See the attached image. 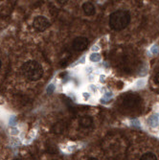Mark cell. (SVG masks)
<instances>
[{
    "mask_svg": "<svg viewBox=\"0 0 159 160\" xmlns=\"http://www.w3.org/2000/svg\"><path fill=\"white\" fill-rule=\"evenodd\" d=\"M140 102H141V100L137 95L129 94V95L125 96V98L123 100V106L128 109H133L140 105Z\"/></svg>",
    "mask_w": 159,
    "mask_h": 160,
    "instance_id": "obj_3",
    "label": "cell"
},
{
    "mask_svg": "<svg viewBox=\"0 0 159 160\" xmlns=\"http://www.w3.org/2000/svg\"><path fill=\"white\" fill-rule=\"evenodd\" d=\"M154 82L156 83H159V72H158V73H156V75L154 76Z\"/></svg>",
    "mask_w": 159,
    "mask_h": 160,
    "instance_id": "obj_11",
    "label": "cell"
},
{
    "mask_svg": "<svg viewBox=\"0 0 159 160\" xmlns=\"http://www.w3.org/2000/svg\"><path fill=\"white\" fill-rule=\"evenodd\" d=\"M82 10L84 12V13L86 14V16H93V14H95L96 12V9L94 7V5L90 2H86L82 5Z\"/></svg>",
    "mask_w": 159,
    "mask_h": 160,
    "instance_id": "obj_7",
    "label": "cell"
},
{
    "mask_svg": "<svg viewBox=\"0 0 159 160\" xmlns=\"http://www.w3.org/2000/svg\"><path fill=\"white\" fill-rule=\"evenodd\" d=\"M21 71L23 76L31 82H37L39 79H41L43 75V70L41 65L37 62L36 61H28L26 62L22 67Z\"/></svg>",
    "mask_w": 159,
    "mask_h": 160,
    "instance_id": "obj_2",
    "label": "cell"
},
{
    "mask_svg": "<svg viewBox=\"0 0 159 160\" xmlns=\"http://www.w3.org/2000/svg\"><path fill=\"white\" fill-rule=\"evenodd\" d=\"M33 25H34V27L37 29V31L43 32V31H45L46 29H48V28L50 27L51 24H50L49 20H48L46 18L38 16V17H37V18L34 19Z\"/></svg>",
    "mask_w": 159,
    "mask_h": 160,
    "instance_id": "obj_4",
    "label": "cell"
},
{
    "mask_svg": "<svg viewBox=\"0 0 159 160\" xmlns=\"http://www.w3.org/2000/svg\"><path fill=\"white\" fill-rule=\"evenodd\" d=\"M67 128V125L65 122L63 121H60V122H57L53 127H52V132L55 134H61L62 132H64Z\"/></svg>",
    "mask_w": 159,
    "mask_h": 160,
    "instance_id": "obj_6",
    "label": "cell"
},
{
    "mask_svg": "<svg viewBox=\"0 0 159 160\" xmlns=\"http://www.w3.org/2000/svg\"><path fill=\"white\" fill-rule=\"evenodd\" d=\"M129 21H131V16L128 12L124 10L114 12L109 17V26L115 31H121L125 29Z\"/></svg>",
    "mask_w": 159,
    "mask_h": 160,
    "instance_id": "obj_1",
    "label": "cell"
},
{
    "mask_svg": "<svg viewBox=\"0 0 159 160\" xmlns=\"http://www.w3.org/2000/svg\"><path fill=\"white\" fill-rule=\"evenodd\" d=\"M87 160H98L97 158H95V157H90V158H88Z\"/></svg>",
    "mask_w": 159,
    "mask_h": 160,
    "instance_id": "obj_12",
    "label": "cell"
},
{
    "mask_svg": "<svg viewBox=\"0 0 159 160\" xmlns=\"http://www.w3.org/2000/svg\"><path fill=\"white\" fill-rule=\"evenodd\" d=\"M90 59H91L92 62H94V61H99V60H100V55H99V54H92L91 57H90Z\"/></svg>",
    "mask_w": 159,
    "mask_h": 160,
    "instance_id": "obj_10",
    "label": "cell"
},
{
    "mask_svg": "<svg viewBox=\"0 0 159 160\" xmlns=\"http://www.w3.org/2000/svg\"><path fill=\"white\" fill-rule=\"evenodd\" d=\"M79 124L82 128H89L91 125H92V118L90 116H82V117L80 118V121H79Z\"/></svg>",
    "mask_w": 159,
    "mask_h": 160,
    "instance_id": "obj_8",
    "label": "cell"
},
{
    "mask_svg": "<svg viewBox=\"0 0 159 160\" xmlns=\"http://www.w3.org/2000/svg\"><path fill=\"white\" fill-rule=\"evenodd\" d=\"M88 39L86 38H83V37H79V38H76L74 40H73V49L77 52H82V51H84L86 48L88 46Z\"/></svg>",
    "mask_w": 159,
    "mask_h": 160,
    "instance_id": "obj_5",
    "label": "cell"
},
{
    "mask_svg": "<svg viewBox=\"0 0 159 160\" xmlns=\"http://www.w3.org/2000/svg\"><path fill=\"white\" fill-rule=\"evenodd\" d=\"M12 160H19V159H12Z\"/></svg>",
    "mask_w": 159,
    "mask_h": 160,
    "instance_id": "obj_14",
    "label": "cell"
},
{
    "mask_svg": "<svg viewBox=\"0 0 159 160\" xmlns=\"http://www.w3.org/2000/svg\"><path fill=\"white\" fill-rule=\"evenodd\" d=\"M0 68H1V61H0Z\"/></svg>",
    "mask_w": 159,
    "mask_h": 160,
    "instance_id": "obj_13",
    "label": "cell"
},
{
    "mask_svg": "<svg viewBox=\"0 0 159 160\" xmlns=\"http://www.w3.org/2000/svg\"><path fill=\"white\" fill-rule=\"evenodd\" d=\"M140 160H157V157L152 152H146L141 156Z\"/></svg>",
    "mask_w": 159,
    "mask_h": 160,
    "instance_id": "obj_9",
    "label": "cell"
}]
</instances>
